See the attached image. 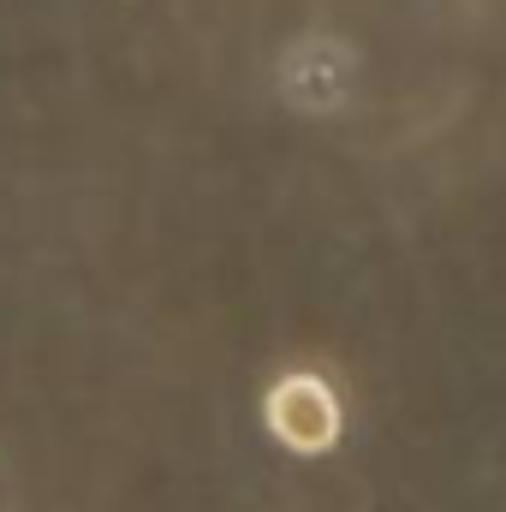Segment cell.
I'll return each instance as SVG.
<instances>
[{"label": "cell", "instance_id": "obj_1", "mask_svg": "<svg viewBox=\"0 0 506 512\" xmlns=\"http://www.w3.org/2000/svg\"><path fill=\"white\" fill-rule=\"evenodd\" d=\"M262 423H268V435H274L286 453L316 459V453H328V447L340 441L346 411H340L334 387L322 382V376L292 370V376H280V382L268 387V399H262Z\"/></svg>", "mask_w": 506, "mask_h": 512}]
</instances>
